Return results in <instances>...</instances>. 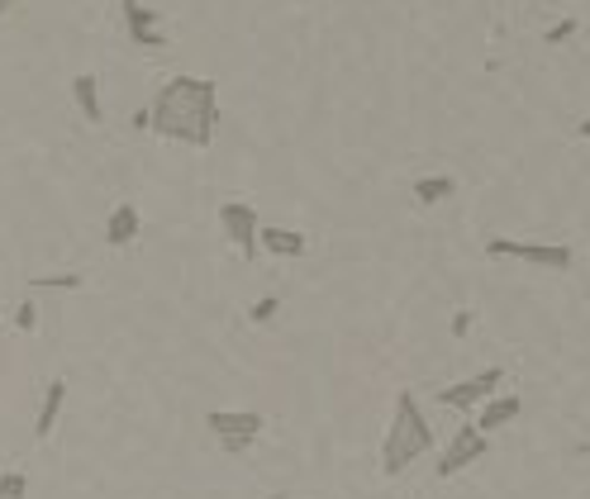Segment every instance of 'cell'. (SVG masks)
Returning a JSON list of instances; mask_svg holds the SVG:
<instances>
[{"mask_svg":"<svg viewBox=\"0 0 590 499\" xmlns=\"http://www.w3.org/2000/svg\"><path fill=\"white\" fill-rule=\"evenodd\" d=\"M219 128V82L205 76H172L157 86L148 105V134L182 143V148H210Z\"/></svg>","mask_w":590,"mask_h":499,"instance_id":"6da1fadb","label":"cell"},{"mask_svg":"<svg viewBox=\"0 0 590 499\" xmlns=\"http://www.w3.org/2000/svg\"><path fill=\"white\" fill-rule=\"evenodd\" d=\"M428 453H434V428H428V418H424V405L414 399V391H401L391 405L386 438H381V471L401 476V471H410V461H420Z\"/></svg>","mask_w":590,"mask_h":499,"instance_id":"7a4b0ae2","label":"cell"},{"mask_svg":"<svg viewBox=\"0 0 590 499\" xmlns=\"http://www.w3.org/2000/svg\"><path fill=\"white\" fill-rule=\"evenodd\" d=\"M486 257H496V262H524L534 271H571V262H577V252L567 243H524V238H509V233L486 238Z\"/></svg>","mask_w":590,"mask_h":499,"instance_id":"3957f363","label":"cell"},{"mask_svg":"<svg viewBox=\"0 0 590 499\" xmlns=\"http://www.w3.org/2000/svg\"><path fill=\"white\" fill-rule=\"evenodd\" d=\"M205 428H210V438L219 443V453L244 457V453H252V443L262 438L267 418L258 409H210L205 414Z\"/></svg>","mask_w":590,"mask_h":499,"instance_id":"277c9868","label":"cell"},{"mask_svg":"<svg viewBox=\"0 0 590 499\" xmlns=\"http://www.w3.org/2000/svg\"><path fill=\"white\" fill-rule=\"evenodd\" d=\"M500 385H505V366H486V372H476V376L457 381V385H443L438 405L443 409H457V414H476L490 395H500Z\"/></svg>","mask_w":590,"mask_h":499,"instance_id":"5b68a950","label":"cell"},{"mask_svg":"<svg viewBox=\"0 0 590 499\" xmlns=\"http://www.w3.org/2000/svg\"><path fill=\"white\" fill-rule=\"evenodd\" d=\"M490 457V438L476 424H462L453 438H448V447H443V457L434 461V476L438 480H448V476H462L467 466H476V461H486Z\"/></svg>","mask_w":590,"mask_h":499,"instance_id":"8992f818","label":"cell"},{"mask_svg":"<svg viewBox=\"0 0 590 499\" xmlns=\"http://www.w3.org/2000/svg\"><path fill=\"white\" fill-rule=\"evenodd\" d=\"M219 233L234 243L238 257H258V233H262V219H258V209L244 205V200H225L219 205Z\"/></svg>","mask_w":590,"mask_h":499,"instance_id":"52a82bcc","label":"cell"},{"mask_svg":"<svg viewBox=\"0 0 590 499\" xmlns=\"http://www.w3.org/2000/svg\"><path fill=\"white\" fill-rule=\"evenodd\" d=\"M120 14H124V34H130V43L148 48V53H163L167 48L163 14H157L153 6H143V0H120Z\"/></svg>","mask_w":590,"mask_h":499,"instance_id":"ba28073f","label":"cell"},{"mask_svg":"<svg viewBox=\"0 0 590 499\" xmlns=\"http://www.w3.org/2000/svg\"><path fill=\"white\" fill-rule=\"evenodd\" d=\"M68 409V376H53L43 385V399H39V418H34V438H53L58 418Z\"/></svg>","mask_w":590,"mask_h":499,"instance_id":"9c48e42d","label":"cell"},{"mask_svg":"<svg viewBox=\"0 0 590 499\" xmlns=\"http://www.w3.org/2000/svg\"><path fill=\"white\" fill-rule=\"evenodd\" d=\"M519 414H524V399H519V395H490L486 405L476 409V428H482L486 438H490V433H500V428L515 424Z\"/></svg>","mask_w":590,"mask_h":499,"instance_id":"30bf717a","label":"cell"},{"mask_svg":"<svg viewBox=\"0 0 590 499\" xmlns=\"http://www.w3.org/2000/svg\"><path fill=\"white\" fill-rule=\"evenodd\" d=\"M138 233H143V215H138V205L124 200V205H115V209L105 215V243H110V248H130Z\"/></svg>","mask_w":590,"mask_h":499,"instance_id":"8fae6325","label":"cell"},{"mask_svg":"<svg viewBox=\"0 0 590 499\" xmlns=\"http://www.w3.org/2000/svg\"><path fill=\"white\" fill-rule=\"evenodd\" d=\"M72 105L82 110V119H86V124H105V105H101V76L76 72V76H72Z\"/></svg>","mask_w":590,"mask_h":499,"instance_id":"7c38bea8","label":"cell"},{"mask_svg":"<svg viewBox=\"0 0 590 499\" xmlns=\"http://www.w3.org/2000/svg\"><path fill=\"white\" fill-rule=\"evenodd\" d=\"M410 196H414V205L434 209V205H443V200H453V196H457V176H448V171L414 176V181H410Z\"/></svg>","mask_w":590,"mask_h":499,"instance_id":"4fadbf2b","label":"cell"},{"mask_svg":"<svg viewBox=\"0 0 590 499\" xmlns=\"http://www.w3.org/2000/svg\"><path fill=\"white\" fill-rule=\"evenodd\" d=\"M258 248H262V252H272V257H306V233L281 229V223H262Z\"/></svg>","mask_w":590,"mask_h":499,"instance_id":"5bb4252c","label":"cell"},{"mask_svg":"<svg viewBox=\"0 0 590 499\" xmlns=\"http://www.w3.org/2000/svg\"><path fill=\"white\" fill-rule=\"evenodd\" d=\"M86 277L82 271H48V277H34L29 291H82Z\"/></svg>","mask_w":590,"mask_h":499,"instance_id":"9a60e30c","label":"cell"},{"mask_svg":"<svg viewBox=\"0 0 590 499\" xmlns=\"http://www.w3.org/2000/svg\"><path fill=\"white\" fill-rule=\"evenodd\" d=\"M0 499H29V476L24 471H6V476H0Z\"/></svg>","mask_w":590,"mask_h":499,"instance_id":"2e32d148","label":"cell"},{"mask_svg":"<svg viewBox=\"0 0 590 499\" xmlns=\"http://www.w3.org/2000/svg\"><path fill=\"white\" fill-rule=\"evenodd\" d=\"M277 310H281V300H277V295H262V300L248 304V319H252V324H272Z\"/></svg>","mask_w":590,"mask_h":499,"instance_id":"e0dca14e","label":"cell"},{"mask_svg":"<svg viewBox=\"0 0 590 499\" xmlns=\"http://www.w3.org/2000/svg\"><path fill=\"white\" fill-rule=\"evenodd\" d=\"M14 329H20V333H34V329H39V304H34V300H20V304H14Z\"/></svg>","mask_w":590,"mask_h":499,"instance_id":"ac0fdd59","label":"cell"},{"mask_svg":"<svg viewBox=\"0 0 590 499\" xmlns=\"http://www.w3.org/2000/svg\"><path fill=\"white\" fill-rule=\"evenodd\" d=\"M577 29H581L577 20H562V24H552V29H548V34H544V43H567L571 34H577Z\"/></svg>","mask_w":590,"mask_h":499,"instance_id":"d6986e66","label":"cell"},{"mask_svg":"<svg viewBox=\"0 0 590 499\" xmlns=\"http://www.w3.org/2000/svg\"><path fill=\"white\" fill-rule=\"evenodd\" d=\"M467 329H472V310H457V314H453V337H462Z\"/></svg>","mask_w":590,"mask_h":499,"instance_id":"ffe728a7","label":"cell"},{"mask_svg":"<svg viewBox=\"0 0 590 499\" xmlns=\"http://www.w3.org/2000/svg\"><path fill=\"white\" fill-rule=\"evenodd\" d=\"M577 134H581V138H586V143H590V115H586V119H581V124H577Z\"/></svg>","mask_w":590,"mask_h":499,"instance_id":"44dd1931","label":"cell"},{"mask_svg":"<svg viewBox=\"0 0 590 499\" xmlns=\"http://www.w3.org/2000/svg\"><path fill=\"white\" fill-rule=\"evenodd\" d=\"M267 499H291V495H267Z\"/></svg>","mask_w":590,"mask_h":499,"instance_id":"7402d4cb","label":"cell"},{"mask_svg":"<svg viewBox=\"0 0 590 499\" xmlns=\"http://www.w3.org/2000/svg\"><path fill=\"white\" fill-rule=\"evenodd\" d=\"M0 6H6V10H10V6H14V0H0Z\"/></svg>","mask_w":590,"mask_h":499,"instance_id":"603a6c76","label":"cell"},{"mask_svg":"<svg viewBox=\"0 0 590 499\" xmlns=\"http://www.w3.org/2000/svg\"><path fill=\"white\" fill-rule=\"evenodd\" d=\"M0 14H6V6H0Z\"/></svg>","mask_w":590,"mask_h":499,"instance_id":"cb8c5ba5","label":"cell"}]
</instances>
